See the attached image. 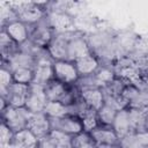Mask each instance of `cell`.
Returning a JSON list of instances; mask_svg holds the SVG:
<instances>
[{"label": "cell", "instance_id": "83f0119b", "mask_svg": "<svg viewBox=\"0 0 148 148\" xmlns=\"http://www.w3.org/2000/svg\"><path fill=\"white\" fill-rule=\"evenodd\" d=\"M79 0H50L46 9L47 12L69 13L77 5ZM71 14V13H69Z\"/></svg>", "mask_w": 148, "mask_h": 148}, {"label": "cell", "instance_id": "d4e9b609", "mask_svg": "<svg viewBox=\"0 0 148 148\" xmlns=\"http://www.w3.org/2000/svg\"><path fill=\"white\" fill-rule=\"evenodd\" d=\"M44 112L49 118H60L68 114V108L59 101H47Z\"/></svg>", "mask_w": 148, "mask_h": 148}, {"label": "cell", "instance_id": "d6986e66", "mask_svg": "<svg viewBox=\"0 0 148 148\" xmlns=\"http://www.w3.org/2000/svg\"><path fill=\"white\" fill-rule=\"evenodd\" d=\"M1 65L8 67L12 72L17 69V68H21V67H31V68H34V66H35V57L20 50L8 61H1Z\"/></svg>", "mask_w": 148, "mask_h": 148}, {"label": "cell", "instance_id": "52a82bcc", "mask_svg": "<svg viewBox=\"0 0 148 148\" xmlns=\"http://www.w3.org/2000/svg\"><path fill=\"white\" fill-rule=\"evenodd\" d=\"M29 27V39L40 47H46L53 38V30L50 28L46 18L44 17L39 22Z\"/></svg>", "mask_w": 148, "mask_h": 148}, {"label": "cell", "instance_id": "30bf717a", "mask_svg": "<svg viewBox=\"0 0 148 148\" xmlns=\"http://www.w3.org/2000/svg\"><path fill=\"white\" fill-rule=\"evenodd\" d=\"M50 123H51V130L52 128L60 130L71 135H75L79 132L83 131L81 119L72 114H66L60 118H50Z\"/></svg>", "mask_w": 148, "mask_h": 148}, {"label": "cell", "instance_id": "277c9868", "mask_svg": "<svg viewBox=\"0 0 148 148\" xmlns=\"http://www.w3.org/2000/svg\"><path fill=\"white\" fill-rule=\"evenodd\" d=\"M53 71L54 79L68 86L75 84L80 77L74 61L71 60H56L53 62Z\"/></svg>", "mask_w": 148, "mask_h": 148}, {"label": "cell", "instance_id": "6da1fadb", "mask_svg": "<svg viewBox=\"0 0 148 148\" xmlns=\"http://www.w3.org/2000/svg\"><path fill=\"white\" fill-rule=\"evenodd\" d=\"M30 114L31 112L25 106L16 108L8 104L1 111V121L8 125L14 132H17L27 127V123Z\"/></svg>", "mask_w": 148, "mask_h": 148}, {"label": "cell", "instance_id": "ffe728a7", "mask_svg": "<svg viewBox=\"0 0 148 148\" xmlns=\"http://www.w3.org/2000/svg\"><path fill=\"white\" fill-rule=\"evenodd\" d=\"M81 98L91 109L98 110L104 104V92L102 88H87L80 90Z\"/></svg>", "mask_w": 148, "mask_h": 148}, {"label": "cell", "instance_id": "4316f807", "mask_svg": "<svg viewBox=\"0 0 148 148\" xmlns=\"http://www.w3.org/2000/svg\"><path fill=\"white\" fill-rule=\"evenodd\" d=\"M80 119L83 126V131H87V132H91L95 127L99 125L98 117H97V110L91 109V108H88L80 116Z\"/></svg>", "mask_w": 148, "mask_h": 148}, {"label": "cell", "instance_id": "cb8c5ba5", "mask_svg": "<svg viewBox=\"0 0 148 148\" xmlns=\"http://www.w3.org/2000/svg\"><path fill=\"white\" fill-rule=\"evenodd\" d=\"M54 148H72V136L71 134L62 132L60 130L52 128L49 133Z\"/></svg>", "mask_w": 148, "mask_h": 148}, {"label": "cell", "instance_id": "7a4b0ae2", "mask_svg": "<svg viewBox=\"0 0 148 148\" xmlns=\"http://www.w3.org/2000/svg\"><path fill=\"white\" fill-rule=\"evenodd\" d=\"M16 16L20 21H22L23 23H25L27 25H32L36 24L37 22H39L40 20H43L46 16L47 9L44 7H39L30 1L28 2H23V3H18V5H14L13 6Z\"/></svg>", "mask_w": 148, "mask_h": 148}, {"label": "cell", "instance_id": "ac0fdd59", "mask_svg": "<svg viewBox=\"0 0 148 148\" xmlns=\"http://www.w3.org/2000/svg\"><path fill=\"white\" fill-rule=\"evenodd\" d=\"M21 50L20 44L13 40L9 35L1 29L0 32V53H1V61H8L15 53Z\"/></svg>", "mask_w": 148, "mask_h": 148}, {"label": "cell", "instance_id": "484cf974", "mask_svg": "<svg viewBox=\"0 0 148 148\" xmlns=\"http://www.w3.org/2000/svg\"><path fill=\"white\" fill-rule=\"evenodd\" d=\"M96 142L90 132L81 131L72 136V148H95Z\"/></svg>", "mask_w": 148, "mask_h": 148}, {"label": "cell", "instance_id": "7402d4cb", "mask_svg": "<svg viewBox=\"0 0 148 148\" xmlns=\"http://www.w3.org/2000/svg\"><path fill=\"white\" fill-rule=\"evenodd\" d=\"M128 116H130L131 132L147 130L146 110H141V109H136V108H128Z\"/></svg>", "mask_w": 148, "mask_h": 148}, {"label": "cell", "instance_id": "f1b7e54d", "mask_svg": "<svg viewBox=\"0 0 148 148\" xmlns=\"http://www.w3.org/2000/svg\"><path fill=\"white\" fill-rule=\"evenodd\" d=\"M128 84V81L125 80L121 76L116 75V77L105 87L102 88L104 94H109V95H113V96H120L123 90L125 89V87Z\"/></svg>", "mask_w": 148, "mask_h": 148}, {"label": "cell", "instance_id": "e575fe53", "mask_svg": "<svg viewBox=\"0 0 148 148\" xmlns=\"http://www.w3.org/2000/svg\"><path fill=\"white\" fill-rule=\"evenodd\" d=\"M140 89H141V88H138L136 86L128 83V84L125 87V89L123 90V92H121V97H123V98L126 101V103L130 105V103L135 98V96L138 95V92H139Z\"/></svg>", "mask_w": 148, "mask_h": 148}, {"label": "cell", "instance_id": "4dcf8cb0", "mask_svg": "<svg viewBox=\"0 0 148 148\" xmlns=\"http://www.w3.org/2000/svg\"><path fill=\"white\" fill-rule=\"evenodd\" d=\"M14 82L13 79V72L1 65V69H0V97L6 98L7 92H8V88L10 87V84Z\"/></svg>", "mask_w": 148, "mask_h": 148}, {"label": "cell", "instance_id": "f546056e", "mask_svg": "<svg viewBox=\"0 0 148 148\" xmlns=\"http://www.w3.org/2000/svg\"><path fill=\"white\" fill-rule=\"evenodd\" d=\"M116 114H117V110L105 103L102 105L101 109L97 110V117H98V121L101 125L112 126Z\"/></svg>", "mask_w": 148, "mask_h": 148}, {"label": "cell", "instance_id": "5b68a950", "mask_svg": "<svg viewBox=\"0 0 148 148\" xmlns=\"http://www.w3.org/2000/svg\"><path fill=\"white\" fill-rule=\"evenodd\" d=\"M47 96L45 94V88L39 83H30L29 94L25 101V108L30 112H42L47 103Z\"/></svg>", "mask_w": 148, "mask_h": 148}, {"label": "cell", "instance_id": "9a60e30c", "mask_svg": "<svg viewBox=\"0 0 148 148\" xmlns=\"http://www.w3.org/2000/svg\"><path fill=\"white\" fill-rule=\"evenodd\" d=\"M38 141V136L25 127L14 133L12 148H37Z\"/></svg>", "mask_w": 148, "mask_h": 148}, {"label": "cell", "instance_id": "74e56055", "mask_svg": "<svg viewBox=\"0 0 148 148\" xmlns=\"http://www.w3.org/2000/svg\"><path fill=\"white\" fill-rule=\"evenodd\" d=\"M146 126H147V130H148V109L146 110Z\"/></svg>", "mask_w": 148, "mask_h": 148}, {"label": "cell", "instance_id": "e0dca14e", "mask_svg": "<svg viewBox=\"0 0 148 148\" xmlns=\"http://www.w3.org/2000/svg\"><path fill=\"white\" fill-rule=\"evenodd\" d=\"M120 147L126 148H147L148 147V130L130 132L120 139Z\"/></svg>", "mask_w": 148, "mask_h": 148}, {"label": "cell", "instance_id": "9c48e42d", "mask_svg": "<svg viewBox=\"0 0 148 148\" xmlns=\"http://www.w3.org/2000/svg\"><path fill=\"white\" fill-rule=\"evenodd\" d=\"M92 53L88 40L86 38V34H83L82 31L77 30L75 32V35L69 39L68 42V57L67 60L71 61H75L76 59L84 57L87 54Z\"/></svg>", "mask_w": 148, "mask_h": 148}, {"label": "cell", "instance_id": "2e32d148", "mask_svg": "<svg viewBox=\"0 0 148 148\" xmlns=\"http://www.w3.org/2000/svg\"><path fill=\"white\" fill-rule=\"evenodd\" d=\"M77 73L80 76H87V75H91L94 74L101 66V62L98 60V58L94 54H87L84 57H81L79 59H76L74 61Z\"/></svg>", "mask_w": 148, "mask_h": 148}, {"label": "cell", "instance_id": "8fae6325", "mask_svg": "<svg viewBox=\"0 0 148 148\" xmlns=\"http://www.w3.org/2000/svg\"><path fill=\"white\" fill-rule=\"evenodd\" d=\"M27 127L35 133L38 139L43 138L45 135H47L51 131V123H50V118L45 114L44 111L42 112H31L28 123H27Z\"/></svg>", "mask_w": 148, "mask_h": 148}, {"label": "cell", "instance_id": "1f68e13d", "mask_svg": "<svg viewBox=\"0 0 148 148\" xmlns=\"http://www.w3.org/2000/svg\"><path fill=\"white\" fill-rule=\"evenodd\" d=\"M14 82L30 84L34 81V68L31 67H21L13 71Z\"/></svg>", "mask_w": 148, "mask_h": 148}, {"label": "cell", "instance_id": "7c38bea8", "mask_svg": "<svg viewBox=\"0 0 148 148\" xmlns=\"http://www.w3.org/2000/svg\"><path fill=\"white\" fill-rule=\"evenodd\" d=\"M116 36V32L109 29H99L94 32H90L86 35V38L88 40V44L92 51V53H96L104 49L106 45H109Z\"/></svg>", "mask_w": 148, "mask_h": 148}, {"label": "cell", "instance_id": "5bb4252c", "mask_svg": "<svg viewBox=\"0 0 148 148\" xmlns=\"http://www.w3.org/2000/svg\"><path fill=\"white\" fill-rule=\"evenodd\" d=\"M1 29H3L9 37L20 45L29 39V27L20 20L7 22L1 25Z\"/></svg>", "mask_w": 148, "mask_h": 148}, {"label": "cell", "instance_id": "836d02e7", "mask_svg": "<svg viewBox=\"0 0 148 148\" xmlns=\"http://www.w3.org/2000/svg\"><path fill=\"white\" fill-rule=\"evenodd\" d=\"M128 108H136L141 110L148 109V88H142L139 90L135 98L130 103Z\"/></svg>", "mask_w": 148, "mask_h": 148}, {"label": "cell", "instance_id": "d6a6232c", "mask_svg": "<svg viewBox=\"0 0 148 148\" xmlns=\"http://www.w3.org/2000/svg\"><path fill=\"white\" fill-rule=\"evenodd\" d=\"M14 131L6 125L3 121L0 124V148H12V142L14 138Z\"/></svg>", "mask_w": 148, "mask_h": 148}, {"label": "cell", "instance_id": "3957f363", "mask_svg": "<svg viewBox=\"0 0 148 148\" xmlns=\"http://www.w3.org/2000/svg\"><path fill=\"white\" fill-rule=\"evenodd\" d=\"M76 31H77V29L53 35V38L51 39V42L49 43L46 49H47L50 56L52 57V59L54 61L56 60H67V57H68V42L75 35Z\"/></svg>", "mask_w": 148, "mask_h": 148}, {"label": "cell", "instance_id": "8992f818", "mask_svg": "<svg viewBox=\"0 0 148 148\" xmlns=\"http://www.w3.org/2000/svg\"><path fill=\"white\" fill-rule=\"evenodd\" d=\"M90 134L96 142V147H120V139L112 128V126H105L99 124L90 132Z\"/></svg>", "mask_w": 148, "mask_h": 148}, {"label": "cell", "instance_id": "d590c367", "mask_svg": "<svg viewBox=\"0 0 148 148\" xmlns=\"http://www.w3.org/2000/svg\"><path fill=\"white\" fill-rule=\"evenodd\" d=\"M38 147L39 148H54L53 146V142L50 138V135H45L43 138H39V141H38Z\"/></svg>", "mask_w": 148, "mask_h": 148}, {"label": "cell", "instance_id": "44dd1931", "mask_svg": "<svg viewBox=\"0 0 148 148\" xmlns=\"http://www.w3.org/2000/svg\"><path fill=\"white\" fill-rule=\"evenodd\" d=\"M112 128L119 136V139L124 138L131 132V124H130V116H128V108L121 109L117 111L114 120L112 123Z\"/></svg>", "mask_w": 148, "mask_h": 148}, {"label": "cell", "instance_id": "4fadbf2b", "mask_svg": "<svg viewBox=\"0 0 148 148\" xmlns=\"http://www.w3.org/2000/svg\"><path fill=\"white\" fill-rule=\"evenodd\" d=\"M29 87H30V84L13 82L10 84V87L8 88V92H7V96L5 99L12 106H16V108L24 106L28 94H29Z\"/></svg>", "mask_w": 148, "mask_h": 148}, {"label": "cell", "instance_id": "8d00e7d4", "mask_svg": "<svg viewBox=\"0 0 148 148\" xmlns=\"http://www.w3.org/2000/svg\"><path fill=\"white\" fill-rule=\"evenodd\" d=\"M29 1L35 3V5H37V6H39V7H44V8H46L49 2H50V0H29Z\"/></svg>", "mask_w": 148, "mask_h": 148}, {"label": "cell", "instance_id": "ba28073f", "mask_svg": "<svg viewBox=\"0 0 148 148\" xmlns=\"http://www.w3.org/2000/svg\"><path fill=\"white\" fill-rule=\"evenodd\" d=\"M50 28L54 34L66 32L71 30H75L74 18L69 13H60V12H47L45 16Z\"/></svg>", "mask_w": 148, "mask_h": 148}, {"label": "cell", "instance_id": "603a6c76", "mask_svg": "<svg viewBox=\"0 0 148 148\" xmlns=\"http://www.w3.org/2000/svg\"><path fill=\"white\" fill-rule=\"evenodd\" d=\"M94 76L97 81L98 87L103 88L116 77V73L112 65H101L99 68L94 73Z\"/></svg>", "mask_w": 148, "mask_h": 148}]
</instances>
